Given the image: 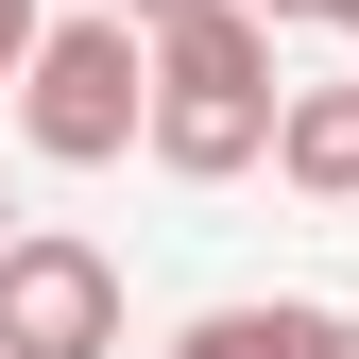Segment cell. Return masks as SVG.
<instances>
[{"mask_svg": "<svg viewBox=\"0 0 359 359\" xmlns=\"http://www.w3.org/2000/svg\"><path fill=\"white\" fill-rule=\"evenodd\" d=\"M120 18H137V34H154V18H189V0H120Z\"/></svg>", "mask_w": 359, "mask_h": 359, "instance_id": "8", "label": "cell"}, {"mask_svg": "<svg viewBox=\"0 0 359 359\" xmlns=\"http://www.w3.org/2000/svg\"><path fill=\"white\" fill-rule=\"evenodd\" d=\"M325 359H359V325H342V308H325Z\"/></svg>", "mask_w": 359, "mask_h": 359, "instance_id": "9", "label": "cell"}, {"mask_svg": "<svg viewBox=\"0 0 359 359\" xmlns=\"http://www.w3.org/2000/svg\"><path fill=\"white\" fill-rule=\"evenodd\" d=\"M0 342L18 359H120V257L69 240V222H18L0 240Z\"/></svg>", "mask_w": 359, "mask_h": 359, "instance_id": "3", "label": "cell"}, {"mask_svg": "<svg viewBox=\"0 0 359 359\" xmlns=\"http://www.w3.org/2000/svg\"><path fill=\"white\" fill-rule=\"evenodd\" d=\"M18 52H34V0H0V86H18Z\"/></svg>", "mask_w": 359, "mask_h": 359, "instance_id": "6", "label": "cell"}, {"mask_svg": "<svg viewBox=\"0 0 359 359\" xmlns=\"http://www.w3.org/2000/svg\"><path fill=\"white\" fill-rule=\"evenodd\" d=\"M274 171L308 205H359V86H291L274 103Z\"/></svg>", "mask_w": 359, "mask_h": 359, "instance_id": "4", "label": "cell"}, {"mask_svg": "<svg viewBox=\"0 0 359 359\" xmlns=\"http://www.w3.org/2000/svg\"><path fill=\"white\" fill-rule=\"evenodd\" d=\"M171 359H325V308H291V291H274V308H205Z\"/></svg>", "mask_w": 359, "mask_h": 359, "instance_id": "5", "label": "cell"}, {"mask_svg": "<svg viewBox=\"0 0 359 359\" xmlns=\"http://www.w3.org/2000/svg\"><path fill=\"white\" fill-rule=\"evenodd\" d=\"M0 359H18V342H0Z\"/></svg>", "mask_w": 359, "mask_h": 359, "instance_id": "11", "label": "cell"}, {"mask_svg": "<svg viewBox=\"0 0 359 359\" xmlns=\"http://www.w3.org/2000/svg\"><path fill=\"white\" fill-rule=\"evenodd\" d=\"M0 240H18V205H0Z\"/></svg>", "mask_w": 359, "mask_h": 359, "instance_id": "10", "label": "cell"}, {"mask_svg": "<svg viewBox=\"0 0 359 359\" xmlns=\"http://www.w3.org/2000/svg\"><path fill=\"white\" fill-rule=\"evenodd\" d=\"M137 120H154V34L120 18H34V52H18V137L52 154V171H103V154H137Z\"/></svg>", "mask_w": 359, "mask_h": 359, "instance_id": "2", "label": "cell"}, {"mask_svg": "<svg viewBox=\"0 0 359 359\" xmlns=\"http://www.w3.org/2000/svg\"><path fill=\"white\" fill-rule=\"evenodd\" d=\"M274 18L257 0H189V18H154V171H189V189H222V171L274 154Z\"/></svg>", "mask_w": 359, "mask_h": 359, "instance_id": "1", "label": "cell"}, {"mask_svg": "<svg viewBox=\"0 0 359 359\" xmlns=\"http://www.w3.org/2000/svg\"><path fill=\"white\" fill-rule=\"evenodd\" d=\"M257 18H342V34H359V0H257Z\"/></svg>", "mask_w": 359, "mask_h": 359, "instance_id": "7", "label": "cell"}]
</instances>
